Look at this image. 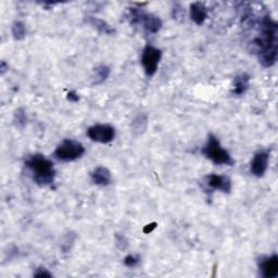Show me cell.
<instances>
[{"label": "cell", "mask_w": 278, "mask_h": 278, "mask_svg": "<svg viewBox=\"0 0 278 278\" xmlns=\"http://www.w3.org/2000/svg\"><path fill=\"white\" fill-rule=\"evenodd\" d=\"M257 18L254 19L249 11L244 15V22L248 26H252L254 36L250 45L260 63L264 67H271L277 60L278 24L268 13Z\"/></svg>", "instance_id": "cell-1"}, {"label": "cell", "mask_w": 278, "mask_h": 278, "mask_svg": "<svg viewBox=\"0 0 278 278\" xmlns=\"http://www.w3.org/2000/svg\"><path fill=\"white\" fill-rule=\"evenodd\" d=\"M25 165L32 173L34 183L41 187H47L53 184L56 179V169L52 162L43 154L36 153L30 156L26 161Z\"/></svg>", "instance_id": "cell-2"}, {"label": "cell", "mask_w": 278, "mask_h": 278, "mask_svg": "<svg viewBox=\"0 0 278 278\" xmlns=\"http://www.w3.org/2000/svg\"><path fill=\"white\" fill-rule=\"evenodd\" d=\"M127 19L132 25L141 26L147 34L159 33L162 28V21L157 15L144 11L142 8H129Z\"/></svg>", "instance_id": "cell-3"}, {"label": "cell", "mask_w": 278, "mask_h": 278, "mask_svg": "<svg viewBox=\"0 0 278 278\" xmlns=\"http://www.w3.org/2000/svg\"><path fill=\"white\" fill-rule=\"evenodd\" d=\"M202 154L216 165L231 166L235 163L229 152L222 147L218 137H215L212 134H210L207 137L206 144L202 148Z\"/></svg>", "instance_id": "cell-4"}, {"label": "cell", "mask_w": 278, "mask_h": 278, "mask_svg": "<svg viewBox=\"0 0 278 278\" xmlns=\"http://www.w3.org/2000/svg\"><path fill=\"white\" fill-rule=\"evenodd\" d=\"M85 148L73 139H64L55 150V157L62 162H73L84 156Z\"/></svg>", "instance_id": "cell-5"}, {"label": "cell", "mask_w": 278, "mask_h": 278, "mask_svg": "<svg viewBox=\"0 0 278 278\" xmlns=\"http://www.w3.org/2000/svg\"><path fill=\"white\" fill-rule=\"evenodd\" d=\"M162 59V51L152 45H147L142 55V65L148 76L157 73Z\"/></svg>", "instance_id": "cell-6"}, {"label": "cell", "mask_w": 278, "mask_h": 278, "mask_svg": "<svg viewBox=\"0 0 278 278\" xmlns=\"http://www.w3.org/2000/svg\"><path fill=\"white\" fill-rule=\"evenodd\" d=\"M87 136L98 144H109L115 138V128L109 124H96L87 129Z\"/></svg>", "instance_id": "cell-7"}, {"label": "cell", "mask_w": 278, "mask_h": 278, "mask_svg": "<svg viewBox=\"0 0 278 278\" xmlns=\"http://www.w3.org/2000/svg\"><path fill=\"white\" fill-rule=\"evenodd\" d=\"M259 271L264 278H274L278 275V256L276 253L272 256L261 257L258 261Z\"/></svg>", "instance_id": "cell-8"}, {"label": "cell", "mask_w": 278, "mask_h": 278, "mask_svg": "<svg viewBox=\"0 0 278 278\" xmlns=\"http://www.w3.org/2000/svg\"><path fill=\"white\" fill-rule=\"evenodd\" d=\"M269 163V153L267 150L258 151L251 161L250 172L256 177H263Z\"/></svg>", "instance_id": "cell-9"}, {"label": "cell", "mask_w": 278, "mask_h": 278, "mask_svg": "<svg viewBox=\"0 0 278 278\" xmlns=\"http://www.w3.org/2000/svg\"><path fill=\"white\" fill-rule=\"evenodd\" d=\"M206 185L214 190H219L223 194H229L233 188V184L229 177L218 174H210L206 176Z\"/></svg>", "instance_id": "cell-10"}, {"label": "cell", "mask_w": 278, "mask_h": 278, "mask_svg": "<svg viewBox=\"0 0 278 278\" xmlns=\"http://www.w3.org/2000/svg\"><path fill=\"white\" fill-rule=\"evenodd\" d=\"M91 182L94 183L97 186H109V185L112 183V175L111 172L109 171V168H107L105 166H98L96 167L94 171H92L91 175Z\"/></svg>", "instance_id": "cell-11"}, {"label": "cell", "mask_w": 278, "mask_h": 278, "mask_svg": "<svg viewBox=\"0 0 278 278\" xmlns=\"http://www.w3.org/2000/svg\"><path fill=\"white\" fill-rule=\"evenodd\" d=\"M190 19L194 21L197 25H202L207 18V8L203 3H194L189 8Z\"/></svg>", "instance_id": "cell-12"}, {"label": "cell", "mask_w": 278, "mask_h": 278, "mask_svg": "<svg viewBox=\"0 0 278 278\" xmlns=\"http://www.w3.org/2000/svg\"><path fill=\"white\" fill-rule=\"evenodd\" d=\"M250 85V76L247 73H241L237 75L234 79V88L233 94L237 96H241L246 94Z\"/></svg>", "instance_id": "cell-13"}, {"label": "cell", "mask_w": 278, "mask_h": 278, "mask_svg": "<svg viewBox=\"0 0 278 278\" xmlns=\"http://www.w3.org/2000/svg\"><path fill=\"white\" fill-rule=\"evenodd\" d=\"M86 22L89 25H91L94 28H96L100 34L105 35H113L115 33V29L108 24V23L101 19L96 17H87Z\"/></svg>", "instance_id": "cell-14"}, {"label": "cell", "mask_w": 278, "mask_h": 278, "mask_svg": "<svg viewBox=\"0 0 278 278\" xmlns=\"http://www.w3.org/2000/svg\"><path fill=\"white\" fill-rule=\"evenodd\" d=\"M111 74V70L108 65L101 64L98 65L94 70V75H92V85H100L106 82Z\"/></svg>", "instance_id": "cell-15"}, {"label": "cell", "mask_w": 278, "mask_h": 278, "mask_svg": "<svg viewBox=\"0 0 278 278\" xmlns=\"http://www.w3.org/2000/svg\"><path fill=\"white\" fill-rule=\"evenodd\" d=\"M147 123H148V118H147V115L144 113L138 114L132 123L133 132L138 135L143 134L147 128Z\"/></svg>", "instance_id": "cell-16"}, {"label": "cell", "mask_w": 278, "mask_h": 278, "mask_svg": "<svg viewBox=\"0 0 278 278\" xmlns=\"http://www.w3.org/2000/svg\"><path fill=\"white\" fill-rule=\"evenodd\" d=\"M12 36L15 41H22L26 37V26L23 22L17 21L12 25Z\"/></svg>", "instance_id": "cell-17"}, {"label": "cell", "mask_w": 278, "mask_h": 278, "mask_svg": "<svg viewBox=\"0 0 278 278\" xmlns=\"http://www.w3.org/2000/svg\"><path fill=\"white\" fill-rule=\"evenodd\" d=\"M26 122H27V117H26L25 110L23 109V108H20V109H18L14 113V123L19 127H24Z\"/></svg>", "instance_id": "cell-18"}, {"label": "cell", "mask_w": 278, "mask_h": 278, "mask_svg": "<svg viewBox=\"0 0 278 278\" xmlns=\"http://www.w3.org/2000/svg\"><path fill=\"white\" fill-rule=\"evenodd\" d=\"M115 246H117V248L119 250H122V251L126 250L127 247H128L127 238L124 235L117 234V235H115Z\"/></svg>", "instance_id": "cell-19"}, {"label": "cell", "mask_w": 278, "mask_h": 278, "mask_svg": "<svg viewBox=\"0 0 278 278\" xmlns=\"http://www.w3.org/2000/svg\"><path fill=\"white\" fill-rule=\"evenodd\" d=\"M139 263H141V257L137 254H128L124 259V264L127 267H136Z\"/></svg>", "instance_id": "cell-20"}, {"label": "cell", "mask_w": 278, "mask_h": 278, "mask_svg": "<svg viewBox=\"0 0 278 278\" xmlns=\"http://www.w3.org/2000/svg\"><path fill=\"white\" fill-rule=\"evenodd\" d=\"M34 276L35 277H52V274L49 273L48 269H46L45 267H40L36 269Z\"/></svg>", "instance_id": "cell-21"}, {"label": "cell", "mask_w": 278, "mask_h": 278, "mask_svg": "<svg viewBox=\"0 0 278 278\" xmlns=\"http://www.w3.org/2000/svg\"><path fill=\"white\" fill-rule=\"evenodd\" d=\"M66 98H67V100H68L70 102H77L80 100V96L77 95V92L74 91V90L67 92Z\"/></svg>", "instance_id": "cell-22"}, {"label": "cell", "mask_w": 278, "mask_h": 278, "mask_svg": "<svg viewBox=\"0 0 278 278\" xmlns=\"http://www.w3.org/2000/svg\"><path fill=\"white\" fill-rule=\"evenodd\" d=\"M158 226V224L157 223H150L148 224V225H146L143 229V231L145 234H150L151 231H153V229H156Z\"/></svg>", "instance_id": "cell-23"}, {"label": "cell", "mask_w": 278, "mask_h": 278, "mask_svg": "<svg viewBox=\"0 0 278 278\" xmlns=\"http://www.w3.org/2000/svg\"><path fill=\"white\" fill-rule=\"evenodd\" d=\"M0 70H2V74H4L7 70H9V65L6 63V61H2V64H0Z\"/></svg>", "instance_id": "cell-24"}]
</instances>
